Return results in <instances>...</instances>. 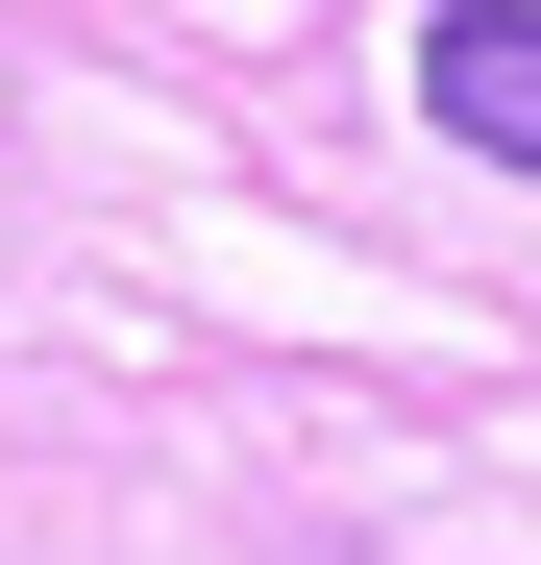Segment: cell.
I'll return each mask as SVG.
<instances>
[{
  "label": "cell",
  "mask_w": 541,
  "mask_h": 565,
  "mask_svg": "<svg viewBox=\"0 0 541 565\" xmlns=\"http://www.w3.org/2000/svg\"><path fill=\"white\" fill-rule=\"evenodd\" d=\"M418 124L492 148V172H541V0H443L418 25Z\"/></svg>",
  "instance_id": "cell-1"
}]
</instances>
